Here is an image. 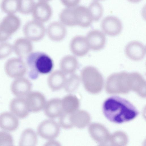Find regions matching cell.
<instances>
[{"instance_id":"6da1fadb","label":"cell","mask_w":146,"mask_h":146,"mask_svg":"<svg viewBox=\"0 0 146 146\" xmlns=\"http://www.w3.org/2000/svg\"><path fill=\"white\" fill-rule=\"evenodd\" d=\"M103 113L110 121L121 123L131 121L138 115L136 108L129 101L118 96H112L104 102Z\"/></svg>"},{"instance_id":"7a4b0ae2","label":"cell","mask_w":146,"mask_h":146,"mask_svg":"<svg viewBox=\"0 0 146 146\" xmlns=\"http://www.w3.org/2000/svg\"><path fill=\"white\" fill-rule=\"evenodd\" d=\"M80 77L84 88L89 92L96 94L102 90L104 78L96 68L92 66L84 67L81 71Z\"/></svg>"},{"instance_id":"3957f363","label":"cell","mask_w":146,"mask_h":146,"mask_svg":"<svg viewBox=\"0 0 146 146\" xmlns=\"http://www.w3.org/2000/svg\"><path fill=\"white\" fill-rule=\"evenodd\" d=\"M27 63L31 70L30 76L34 72L41 74L48 73L53 67L51 58L42 53H31L27 57Z\"/></svg>"},{"instance_id":"277c9868","label":"cell","mask_w":146,"mask_h":146,"mask_svg":"<svg viewBox=\"0 0 146 146\" xmlns=\"http://www.w3.org/2000/svg\"><path fill=\"white\" fill-rule=\"evenodd\" d=\"M128 73L122 72L110 75L106 82L107 90L111 94H127L130 90L128 84Z\"/></svg>"},{"instance_id":"5b68a950","label":"cell","mask_w":146,"mask_h":146,"mask_svg":"<svg viewBox=\"0 0 146 146\" xmlns=\"http://www.w3.org/2000/svg\"><path fill=\"white\" fill-rule=\"evenodd\" d=\"M20 19L15 14L7 15L0 23V43L5 42L20 28Z\"/></svg>"},{"instance_id":"8992f818","label":"cell","mask_w":146,"mask_h":146,"mask_svg":"<svg viewBox=\"0 0 146 146\" xmlns=\"http://www.w3.org/2000/svg\"><path fill=\"white\" fill-rule=\"evenodd\" d=\"M23 31L25 37L31 42H36L43 38L46 29L43 23L33 19L24 25Z\"/></svg>"},{"instance_id":"52a82bcc","label":"cell","mask_w":146,"mask_h":146,"mask_svg":"<svg viewBox=\"0 0 146 146\" xmlns=\"http://www.w3.org/2000/svg\"><path fill=\"white\" fill-rule=\"evenodd\" d=\"M60 126L55 121L52 119L44 120L38 125L37 132L42 138L48 140L54 139L59 135Z\"/></svg>"},{"instance_id":"ba28073f","label":"cell","mask_w":146,"mask_h":146,"mask_svg":"<svg viewBox=\"0 0 146 146\" xmlns=\"http://www.w3.org/2000/svg\"><path fill=\"white\" fill-rule=\"evenodd\" d=\"M4 68L6 74L9 77L15 79L23 77L27 72L26 64L20 58L9 59L5 62Z\"/></svg>"},{"instance_id":"9c48e42d","label":"cell","mask_w":146,"mask_h":146,"mask_svg":"<svg viewBox=\"0 0 146 146\" xmlns=\"http://www.w3.org/2000/svg\"><path fill=\"white\" fill-rule=\"evenodd\" d=\"M72 17L76 26L86 28L89 27L93 21L91 13L88 7L77 5L72 8Z\"/></svg>"},{"instance_id":"30bf717a","label":"cell","mask_w":146,"mask_h":146,"mask_svg":"<svg viewBox=\"0 0 146 146\" xmlns=\"http://www.w3.org/2000/svg\"><path fill=\"white\" fill-rule=\"evenodd\" d=\"M101 27L105 33L111 36L119 35L122 29L120 20L116 17L110 15L104 18L101 22Z\"/></svg>"},{"instance_id":"8fae6325","label":"cell","mask_w":146,"mask_h":146,"mask_svg":"<svg viewBox=\"0 0 146 146\" xmlns=\"http://www.w3.org/2000/svg\"><path fill=\"white\" fill-rule=\"evenodd\" d=\"M128 82L130 91L136 92L139 96L146 97V81L143 76L137 72L128 73Z\"/></svg>"},{"instance_id":"7c38bea8","label":"cell","mask_w":146,"mask_h":146,"mask_svg":"<svg viewBox=\"0 0 146 146\" xmlns=\"http://www.w3.org/2000/svg\"><path fill=\"white\" fill-rule=\"evenodd\" d=\"M32 13L33 20L43 23L50 19L52 10L48 2L39 1L35 3Z\"/></svg>"},{"instance_id":"4fadbf2b","label":"cell","mask_w":146,"mask_h":146,"mask_svg":"<svg viewBox=\"0 0 146 146\" xmlns=\"http://www.w3.org/2000/svg\"><path fill=\"white\" fill-rule=\"evenodd\" d=\"M25 99L29 111L33 112H39L43 109L46 102L44 95L38 91L30 92Z\"/></svg>"},{"instance_id":"5bb4252c","label":"cell","mask_w":146,"mask_h":146,"mask_svg":"<svg viewBox=\"0 0 146 146\" xmlns=\"http://www.w3.org/2000/svg\"><path fill=\"white\" fill-rule=\"evenodd\" d=\"M125 52L130 59L138 61L141 60L145 56L146 48L141 42L136 40L131 41L126 46Z\"/></svg>"},{"instance_id":"9a60e30c","label":"cell","mask_w":146,"mask_h":146,"mask_svg":"<svg viewBox=\"0 0 146 146\" xmlns=\"http://www.w3.org/2000/svg\"><path fill=\"white\" fill-rule=\"evenodd\" d=\"M88 130L92 138L97 143L103 145L109 141L110 133L106 128L101 124L92 123L89 125Z\"/></svg>"},{"instance_id":"2e32d148","label":"cell","mask_w":146,"mask_h":146,"mask_svg":"<svg viewBox=\"0 0 146 146\" xmlns=\"http://www.w3.org/2000/svg\"><path fill=\"white\" fill-rule=\"evenodd\" d=\"M32 84L27 79L23 77L15 79L11 83V89L17 97L24 98L31 92Z\"/></svg>"},{"instance_id":"e0dca14e","label":"cell","mask_w":146,"mask_h":146,"mask_svg":"<svg viewBox=\"0 0 146 146\" xmlns=\"http://www.w3.org/2000/svg\"><path fill=\"white\" fill-rule=\"evenodd\" d=\"M90 48L95 50H100L105 46L106 38L104 34L98 30L90 31L86 37Z\"/></svg>"},{"instance_id":"ac0fdd59","label":"cell","mask_w":146,"mask_h":146,"mask_svg":"<svg viewBox=\"0 0 146 146\" xmlns=\"http://www.w3.org/2000/svg\"><path fill=\"white\" fill-rule=\"evenodd\" d=\"M70 48L75 56L81 57L86 55L90 48L86 37L78 35L74 37L71 40Z\"/></svg>"},{"instance_id":"d6986e66","label":"cell","mask_w":146,"mask_h":146,"mask_svg":"<svg viewBox=\"0 0 146 146\" xmlns=\"http://www.w3.org/2000/svg\"><path fill=\"white\" fill-rule=\"evenodd\" d=\"M65 26L60 21H53L48 26L46 33L52 40L60 41L64 38L66 34L67 30Z\"/></svg>"},{"instance_id":"ffe728a7","label":"cell","mask_w":146,"mask_h":146,"mask_svg":"<svg viewBox=\"0 0 146 146\" xmlns=\"http://www.w3.org/2000/svg\"><path fill=\"white\" fill-rule=\"evenodd\" d=\"M43 109L45 114L48 118L52 119L59 117L64 112L62 100L58 98L50 99L46 102Z\"/></svg>"},{"instance_id":"44dd1931","label":"cell","mask_w":146,"mask_h":146,"mask_svg":"<svg viewBox=\"0 0 146 146\" xmlns=\"http://www.w3.org/2000/svg\"><path fill=\"white\" fill-rule=\"evenodd\" d=\"M13 46L15 53L21 58L27 57L32 53L33 50L32 42L26 37L17 38Z\"/></svg>"},{"instance_id":"7402d4cb","label":"cell","mask_w":146,"mask_h":146,"mask_svg":"<svg viewBox=\"0 0 146 146\" xmlns=\"http://www.w3.org/2000/svg\"><path fill=\"white\" fill-rule=\"evenodd\" d=\"M9 107L11 113L20 118L26 117L30 112L25 98L18 97L13 99Z\"/></svg>"},{"instance_id":"603a6c76","label":"cell","mask_w":146,"mask_h":146,"mask_svg":"<svg viewBox=\"0 0 146 146\" xmlns=\"http://www.w3.org/2000/svg\"><path fill=\"white\" fill-rule=\"evenodd\" d=\"M19 125L17 117L12 113L4 112L0 114V128L8 131L16 130Z\"/></svg>"},{"instance_id":"cb8c5ba5","label":"cell","mask_w":146,"mask_h":146,"mask_svg":"<svg viewBox=\"0 0 146 146\" xmlns=\"http://www.w3.org/2000/svg\"><path fill=\"white\" fill-rule=\"evenodd\" d=\"M66 79V75L60 70H55L49 76L48 84L52 91H57L64 88Z\"/></svg>"},{"instance_id":"d4e9b609","label":"cell","mask_w":146,"mask_h":146,"mask_svg":"<svg viewBox=\"0 0 146 146\" xmlns=\"http://www.w3.org/2000/svg\"><path fill=\"white\" fill-rule=\"evenodd\" d=\"M71 119L74 127L82 129L89 124L90 121V117L86 111L78 109L72 113Z\"/></svg>"},{"instance_id":"484cf974","label":"cell","mask_w":146,"mask_h":146,"mask_svg":"<svg viewBox=\"0 0 146 146\" xmlns=\"http://www.w3.org/2000/svg\"><path fill=\"white\" fill-rule=\"evenodd\" d=\"M78 66V61L76 57L71 55L63 57L60 64V70L66 75L74 73Z\"/></svg>"},{"instance_id":"4316f807","label":"cell","mask_w":146,"mask_h":146,"mask_svg":"<svg viewBox=\"0 0 146 146\" xmlns=\"http://www.w3.org/2000/svg\"><path fill=\"white\" fill-rule=\"evenodd\" d=\"M62 105L64 112L72 113L78 109L80 101L74 95L70 94L63 97L62 100Z\"/></svg>"},{"instance_id":"83f0119b","label":"cell","mask_w":146,"mask_h":146,"mask_svg":"<svg viewBox=\"0 0 146 146\" xmlns=\"http://www.w3.org/2000/svg\"><path fill=\"white\" fill-rule=\"evenodd\" d=\"M37 134L32 129L28 128L23 131L21 137L19 145L35 146L37 144Z\"/></svg>"},{"instance_id":"f1b7e54d","label":"cell","mask_w":146,"mask_h":146,"mask_svg":"<svg viewBox=\"0 0 146 146\" xmlns=\"http://www.w3.org/2000/svg\"><path fill=\"white\" fill-rule=\"evenodd\" d=\"M81 81L80 77L74 73L70 75L66 78L64 88L68 93L75 91L79 86Z\"/></svg>"},{"instance_id":"f546056e","label":"cell","mask_w":146,"mask_h":146,"mask_svg":"<svg viewBox=\"0 0 146 146\" xmlns=\"http://www.w3.org/2000/svg\"><path fill=\"white\" fill-rule=\"evenodd\" d=\"M109 141L111 145L124 146L127 144L128 138L125 133L117 131L110 135Z\"/></svg>"},{"instance_id":"4dcf8cb0","label":"cell","mask_w":146,"mask_h":146,"mask_svg":"<svg viewBox=\"0 0 146 146\" xmlns=\"http://www.w3.org/2000/svg\"><path fill=\"white\" fill-rule=\"evenodd\" d=\"M19 0H2L1 4L2 11L7 15L15 14L18 12Z\"/></svg>"},{"instance_id":"1f68e13d","label":"cell","mask_w":146,"mask_h":146,"mask_svg":"<svg viewBox=\"0 0 146 146\" xmlns=\"http://www.w3.org/2000/svg\"><path fill=\"white\" fill-rule=\"evenodd\" d=\"M60 21L65 26L69 27L76 26L72 15V8L63 9L59 14Z\"/></svg>"},{"instance_id":"d6a6232c","label":"cell","mask_w":146,"mask_h":146,"mask_svg":"<svg viewBox=\"0 0 146 146\" xmlns=\"http://www.w3.org/2000/svg\"><path fill=\"white\" fill-rule=\"evenodd\" d=\"M88 8L91 13L93 21H99L102 18L104 11L101 4L97 1H94L89 4Z\"/></svg>"},{"instance_id":"836d02e7","label":"cell","mask_w":146,"mask_h":146,"mask_svg":"<svg viewBox=\"0 0 146 146\" xmlns=\"http://www.w3.org/2000/svg\"><path fill=\"white\" fill-rule=\"evenodd\" d=\"M35 3L34 0H19L18 12L25 15L32 13Z\"/></svg>"},{"instance_id":"e575fe53","label":"cell","mask_w":146,"mask_h":146,"mask_svg":"<svg viewBox=\"0 0 146 146\" xmlns=\"http://www.w3.org/2000/svg\"><path fill=\"white\" fill-rule=\"evenodd\" d=\"M71 114L63 112L59 117L58 124L60 127L66 129H71L74 127L71 119Z\"/></svg>"},{"instance_id":"d590c367","label":"cell","mask_w":146,"mask_h":146,"mask_svg":"<svg viewBox=\"0 0 146 146\" xmlns=\"http://www.w3.org/2000/svg\"><path fill=\"white\" fill-rule=\"evenodd\" d=\"M13 50V46L10 43L4 42L0 43V60L9 56Z\"/></svg>"},{"instance_id":"8d00e7d4","label":"cell","mask_w":146,"mask_h":146,"mask_svg":"<svg viewBox=\"0 0 146 146\" xmlns=\"http://www.w3.org/2000/svg\"><path fill=\"white\" fill-rule=\"evenodd\" d=\"M13 137L9 133L3 131H0V146H13Z\"/></svg>"},{"instance_id":"74e56055","label":"cell","mask_w":146,"mask_h":146,"mask_svg":"<svg viewBox=\"0 0 146 146\" xmlns=\"http://www.w3.org/2000/svg\"><path fill=\"white\" fill-rule=\"evenodd\" d=\"M62 4L68 8L75 7L79 4L80 0H60Z\"/></svg>"},{"instance_id":"f35d334b","label":"cell","mask_w":146,"mask_h":146,"mask_svg":"<svg viewBox=\"0 0 146 146\" xmlns=\"http://www.w3.org/2000/svg\"><path fill=\"white\" fill-rule=\"evenodd\" d=\"M129 2L133 3H136L139 2L141 1L142 0H127Z\"/></svg>"},{"instance_id":"ab89813d","label":"cell","mask_w":146,"mask_h":146,"mask_svg":"<svg viewBox=\"0 0 146 146\" xmlns=\"http://www.w3.org/2000/svg\"><path fill=\"white\" fill-rule=\"evenodd\" d=\"M39 1H43L48 2L51 1V0H38Z\"/></svg>"},{"instance_id":"60d3db41","label":"cell","mask_w":146,"mask_h":146,"mask_svg":"<svg viewBox=\"0 0 146 146\" xmlns=\"http://www.w3.org/2000/svg\"><path fill=\"white\" fill-rule=\"evenodd\" d=\"M94 0V1H104V0Z\"/></svg>"}]
</instances>
